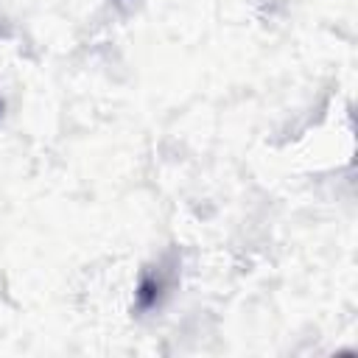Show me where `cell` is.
Returning a JSON list of instances; mask_svg holds the SVG:
<instances>
[{
    "instance_id": "obj_1",
    "label": "cell",
    "mask_w": 358,
    "mask_h": 358,
    "mask_svg": "<svg viewBox=\"0 0 358 358\" xmlns=\"http://www.w3.org/2000/svg\"><path fill=\"white\" fill-rule=\"evenodd\" d=\"M159 296H162V280L145 274L140 280V285H137V308L140 310H148V308H154L159 302Z\"/></svg>"
}]
</instances>
